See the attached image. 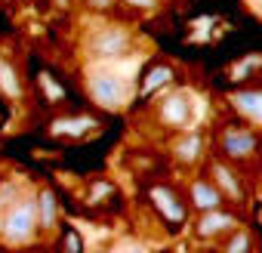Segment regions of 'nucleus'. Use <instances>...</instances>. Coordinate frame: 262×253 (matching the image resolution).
<instances>
[{
  "label": "nucleus",
  "mask_w": 262,
  "mask_h": 253,
  "mask_svg": "<svg viewBox=\"0 0 262 253\" xmlns=\"http://www.w3.org/2000/svg\"><path fill=\"white\" fill-rule=\"evenodd\" d=\"M83 90L102 111H123L136 93L129 77L114 71L111 62H90L83 68Z\"/></svg>",
  "instance_id": "1"
},
{
  "label": "nucleus",
  "mask_w": 262,
  "mask_h": 253,
  "mask_svg": "<svg viewBox=\"0 0 262 253\" xmlns=\"http://www.w3.org/2000/svg\"><path fill=\"white\" fill-rule=\"evenodd\" d=\"M37 195L25 192L0 210V241L10 247H25L37 238Z\"/></svg>",
  "instance_id": "2"
},
{
  "label": "nucleus",
  "mask_w": 262,
  "mask_h": 253,
  "mask_svg": "<svg viewBox=\"0 0 262 253\" xmlns=\"http://www.w3.org/2000/svg\"><path fill=\"white\" fill-rule=\"evenodd\" d=\"M133 50V37L120 25H102L86 34V59L90 62H117Z\"/></svg>",
  "instance_id": "3"
},
{
  "label": "nucleus",
  "mask_w": 262,
  "mask_h": 253,
  "mask_svg": "<svg viewBox=\"0 0 262 253\" xmlns=\"http://www.w3.org/2000/svg\"><path fill=\"white\" fill-rule=\"evenodd\" d=\"M155 114H158V123L167 126V130H185L194 117V96L185 90H170L158 99Z\"/></svg>",
  "instance_id": "4"
},
{
  "label": "nucleus",
  "mask_w": 262,
  "mask_h": 253,
  "mask_svg": "<svg viewBox=\"0 0 262 253\" xmlns=\"http://www.w3.org/2000/svg\"><path fill=\"white\" fill-rule=\"evenodd\" d=\"M259 145H262L259 133L250 130V126H225L222 139H219L222 158H228V161H250V158H256Z\"/></svg>",
  "instance_id": "5"
},
{
  "label": "nucleus",
  "mask_w": 262,
  "mask_h": 253,
  "mask_svg": "<svg viewBox=\"0 0 262 253\" xmlns=\"http://www.w3.org/2000/svg\"><path fill=\"white\" fill-rule=\"evenodd\" d=\"M207 170H210V179H213V185L222 192V198H225V201H231V204H244V201H247L244 179H241V173L228 164V158H225V161H222V158L210 161V164H207Z\"/></svg>",
  "instance_id": "6"
},
{
  "label": "nucleus",
  "mask_w": 262,
  "mask_h": 253,
  "mask_svg": "<svg viewBox=\"0 0 262 253\" xmlns=\"http://www.w3.org/2000/svg\"><path fill=\"white\" fill-rule=\"evenodd\" d=\"M241 225L237 213L225 210V207H216V210H204L194 222V235L201 241H222L228 231H234Z\"/></svg>",
  "instance_id": "7"
},
{
  "label": "nucleus",
  "mask_w": 262,
  "mask_h": 253,
  "mask_svg": "<svg viewBox=\"0 0 262 253\" xmlns=\"http://www.w3.org/2000/svg\"><path fill=\"white\" fill-rule=\"evenodd\" d=\"M99 130V120L93 114H65L50 123V133L56 139H83Z\"/></svg>",
  "instance_id": "8"
},
{
  "label": "nucleus",
  "mask_w": 262,
  "mask_h": 253,
  "mask_svg": "<svg viewBox=\"0 0 262 253\" xmlns=\"http://www.w3.org/2000/svg\"><path fill=\"white\" fill-rule=\"evenodd\" d=\"M148 198H151L155 210L164 216V222H170V225H182L185 222V204L179 201V195L170 185H155L148 192Z\"/></svg>",
  "instance_id": "9"
},
{
  "label": "nucleus",
  "mask_w": 262,
  "mask_h": 253,
  "mask_svg": "<svg viewBox=\"0 0 262 253\" xmlns=\"http://www.w3.org/2000/svg\"><path fill=\"white\" fill-rule=\"evenodd\" d=\"M188 201H191V207H194L198 213H204V210H216V207H225L222 192H219V188L213 185V179H207V176L191 179V185H188Z\"/></svg>",
  "instance_id": "10"
},
{
  "label": "nucleus",
  "mask_w": 262,
  "mask_h": 253,
  "mask_svg": "<svg viewBox=\"0 0 262 253\" xmlns=\"http://www.w3.org/2000/svg\"><path fill=\"white\" fill-rule=\"evenodd\" d=\"M204 145H207V136L201 133V130H179V139L173 142V158L179 161V164H198L201 161V155H204Z\"/></svg>",
  "instance_id": "11"
},
{
  "label": "nucleus",
  "mask_w": 262,
  "mask_h": 253,
  "mask_svg": "<svg viewBox=\"0 0 262 253\" xmlns=\"http://www.w3.org/2000/svg\"><path fill=\"white\" fill-rule=\"evenodd\" d=\"M228 102L237 114H244L247 120L262 126V90H234L228 96Z\"/></svg>",
  "instance_id": "12"
},
{
  "label": "nucleus",
  "mask_w": 262,
  "mask_h": 253,
  "mask_svg": "<svg viewBox=\"0 0 262 253\" xmlns=\"http://www.w3.org/2000/svg\"><path fill=\"white\" fill-rule=\"evenodd\" d=\"M37 228H40V235L59 231V201L50 188L37 192Z\"/></svg>",
  "instance_id": "13"
},
{
  "label": "nucleus",
  "mask_w": 262,
  "mask_h": 253,
  "mask_svg": "<svg viewBox=\"0 0 262 253\" xmlns=\"http://www.w3.org/2000/svg\"><path fill=\"white\" fill-rule=\"evenodd\" d=\"M0 93L7 99H22V93H25L22 80H19V71L7 56H0Z\"/></svg>",
  "instance_id": "14"
},
{
  "label": "nucleus",
  "mask_w": 262,
  "mask_h": 253,
  "mask_svg": "<svg viewBox=\"0 0 262 253\" xmlns=\"http://www.w3.org/2000/svg\"><path fill=\"white\" fill-rule=\"evenodd\" d=\"M170 80H173V68H170V65H155V68L145 74V80H142V87H139V96H151V93L164 90Z\"/></svg>",
  "instance_id": "15"
},
{
  "label": "nucleus",
  "mask_w": 262,
  "mask_h": 253,
  "mask_svg": "<svg viewBox=\"0 0 262 253\" xmlns=\"http://www.w3.org/2000/svg\"><path fill=\"white\" fill-rule=\"evenodd\" d=\"M222 247H225L228 253H250V250L256 247V241H253V235H250V228H244V225H237L234 231H228V235L222 238Z\"/></svg>",
  "instance_id": "16"
},
{
  "label": "nucleus",
  "mask_w": 262,
  "mask_h": 253,
  "mask_svg": "<svg viewBox=\"0 0 262 253\" xmlns=\"http://www.w3.org/2000/svg\"><path fill=\"white\" fill-rule=\"evenodd\" d=\"M123 7H129V10H142V13H155L158 7H161V0H120Z\"/></svg>",
  "instance_id": "17"
},
{
  "label": "nucleus",
  "mask_w": 262,
  "mask_h": 253,
  "mask_svg": "<svg viewBox=\"0 0 262 253\" xmlns=\"http://www.w3.org/2000/svg\"><path fill=\"white\" fill-rule=\"evenodd\" d=\"M62 244H65L68 250H74V253L83 250V241H80V235H77L74 228H65V231H62Z\"/></svg>",
  "instance_id": "18"
},
{
  "label": "nucleus",
  "mask_w": 262,
  "mask_h": 253,
  "mask_svg": "<svg viewBox=\"0 0 262 253\" xmlns=\"http://www.w3.org/2000/svg\"><path fill=\"white\" fill-rule=\"evenodd\" d=\"M259 62H262V59H259V56H253V59H247V62H244L241 68L234 65V71H231V77H234V80H244V77H247V74H250V71H253V68H256Z\"/></svg>",
  "instance_id": "19"
},
{
  "label": "nucleus",
  "mask_w": 262,
  "mask_h": 253,
  "mask_svg": "<svg viewBox=\"0 0 262 253\" xmlns=\"http://www.w3.org/2000/svg\"><path fill=\"white\" fill-rule=\"evenodd\" d=\"M86 7H93V10H99V13H105V10H111L114 7V0H83Z\"/></svg>",
  "instance_id": "20"
},
{
  "label": "nucleus",
  "mask_w": 262,
  "mask_h": 253,
  "mask_svg": "<svg viewBox=\"0 0 262 253\" xmlns=\"http://www.w3.org/2000/svg\"><path fill=\"white\" fill-rule=\"evenodd\" d=\"M256 213H259V225H262V207H259V210H256Z\"/></svg>",
  "instance_id": "21"
}]
</instances>
